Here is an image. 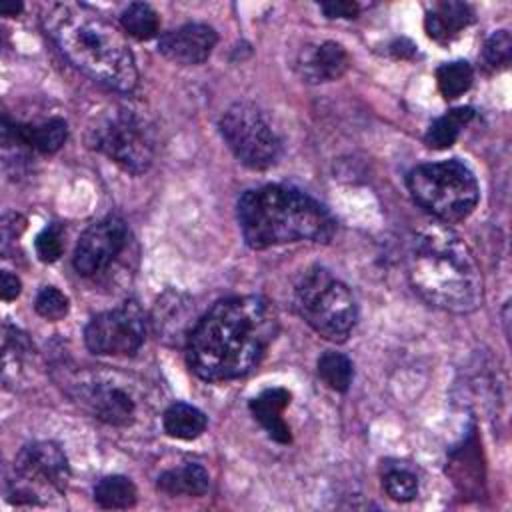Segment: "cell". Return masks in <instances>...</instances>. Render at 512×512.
Segmentation results:
<instances>
[{"label": "cell", "mask_w": 512, "mask_h": 512, "mask_svg": "<svg viewBox=\"0 0 512 512\" xmlns=\"http://www.w3.org/2000/svg\"><path fill=\"white\" fill-rule=\"evenodd\" d=\"M278 332V314L262 296H234L216 302L186 340L188 364L208 382L248 374Z\"/></svg>", "instance_id": "6da1fadb"}, {"label": "cell", "mask_w": 512, "mask_h": 512, "mask_svg": "<svg viewBox=\"0 0 512 512\" xmlns=\"http://www.w3.org/2000/svg\"><path fill=\"white\" fill-rule=\"evenodd\" d=\"M48 38L60 54L86 76L116 92L138 82L134 54L124 34L106 16L78 2H58L42 16Z\"/></svg>", "instance_id": "7a4b0ae2"}, {"label": "cell", "mask_w": 512, "mask_h": 512, "mask_svg": "<svg viewBox=\"0 0 512 512\" xmlns=\"http://www.w3.org/2000/svg\"><path fill=\"white\" fill-rule=\"evenodd\" d=\"M408 278L430 306L466 314L482 304V272L470 246L448 226L422 228L408 254Z\"/></svg>", "instance_id": "3957f363"}, {"label": "cell", "mask_w": 512, "mask_h": 512, "mask_svg": "<svg viewBox=\"0 0 512 512\" xmlns=\"http://www.w3.org/2000/svg\"><path fill=\"white\" fill-rule=\"evenodd\" d=\"M238 222L254 250L298 240L328 242L334 234V220L318 200L282 184L244 192L238 200Z\"/></svg>", "instance_id": "277c9868"}, {"label": "cell", "mask_w": 512, "mask_h": 512, "mask_svg": "<svg viewBox=\"0 0 512 512\" xmlns=\"http://www.w3.org/2000/svg\"><path fill=\"white\" fill-rule=\"evenodd\" d=\"M408 190L422 208L444 222L464 220L480 198L474 172L456 158L412 168L408 174Z\"/></svg>", "instance_id": "5b68a950"}, {"label": "cell", "mask_w": 512, "mask_h": 512, "mask_svg": "<svg viewBox=\"0 0 512 512\" xmlns=\"http://www.w3.org/2000/svg\"><path fill=\"white\" fill-rule=\"evenodd\" d=\"M296 312L326 340L344 342L356 324V302L348 286L324 268L302 274L292 296Z\"/></svg>", "instance_id": "8992f818"}, {"label": "cell", "mask_w": 512, "mask_h": 512, "mask_svg": "<svg viewBox=\"0 0 512 512\" xmlns=\"http://www.w3.org/2000/svg\"><path fill=\"white\" fill-rule=\"evenodd\" d=\"M88 146L108 156L130 174H144L156 154L150 124L132 110L112 108L94 118L88 128Z\"/></svg>", "instance_id": "52a82bcc"}, {"label": "cell", "mask_w": 512, "mask_h": 512, "mask_svg": "<svg viewBox=\"0 0 512 512\" xmlns=\"http://www.w3.org/2000/svg\"><path fill=\"white\" fill-rule=\"evenodd\" d=\"M70 480V464L64 450L54 442L26 444L14 458L6 484L8 500L14 504H44L62 494Z\"/></svg>", "instance_id": "ba28073f"}, {"label": "cell", "mask_w": 512, "mask_h": 512, "mask_svg": "<svg viewBox=\"0 0 512 512\" xmlns=\"http://www.w3.org/2000/svg\"><path fill=\"white\" fill-rule=\"evenodd\" d=\"M220 134L232 154L252 170L270 168L280 156V138L258 106L234 102L220 118Z\"/></svg>", "instance_id": "9c48e42d"}, {"label": "cell", "mask_w": 512, "mask_h": 512, "mask_svg": "<svg viewBox=\"0 0 512 512\" xmlns=\"http://www.w3.org/2000/svg\"><path fill=\"white\" fill-rule=\"evenodd\" d=\"M146 336L144 312L136 302L96 314L84 328V342L90 352L102 356L134 354Z\"/></svg>", "instance_id": "30bf717a"}, {"label": "cell", "mask_w": 512, "mask_h": 512, "mask_svg": "<svg viewBox=\"0 0 512 512\" xmlns=\"http://www.w3.org/2000/svg\"><path fill=\"white\" fill-rule=\"evenodd\" d=\"M72 398L94 418L110 426H130L138 414V402L130 386L108 374L86 372L72 384Z\"/></svg>", "instance_id": "8fae6325"}, {"label": "cell", "mask_w": 512, "mask_h": 512, "mask_svg": "<svg viewBox=\"0 0 512 512\" xmlns=\"http://www.w3.org/2000/svg\"><path fill=\"white\" fill-rule=\"evenodd\" d=\"M130 240L126 222L118 216H108L84 230L74 248V268L80 276L94 278L108 270L124 252Z\"/></svg>", "instance_id": "7c38bea8"}, {"label": "cell", "mask_w": 512, "mask_h": 512, "mask_svg": "<svg viewBox=\"0 0 512 512\" xmlns=\"http://www.w3.org/2000/svg\"><path fill=\"white\" fill-rule=\"evenodd\" d=\"M218 34L212 26L202 22H188L168 30L158 40V52L180 66L202 64L214 50Z\"/></svg>", "instance_id": "4fadbf2b"}, {"label": "cell", "mask_w": 512, "mask_h": 512, "mask_svg": "<svg viewBox=\"0 0 512 512\" xmlns=\"http://www.w3.org/2000/svg\"><path fill=\"white\" fill-rule=\"evenodd\" d=\"M350 66V56L338 42L326 40L320 44H310L300 50L296 58V70L300 78L310 84L332 82L346 74Z\"/></svg>", "instance_id": "5bb4252c"}, {"label": "cell", "mask_w": 512, "mask_h": 512, "mask_svg": "<svg viewBox=\"0 0 512 512\" xmlns=\"http://www.w3.org/2000/svg\"><path fill=\"white\" fill-rule=\"evenodd\" d=\"M68 136V126L62 118H50L40 124H2V144L22 146L40 154H54L62 148Z\"/></svg>", "instance_id": "9a60e30c"}, {"label": "cell", "mask_w": 512, "mask_h": 512, "mask_svg": "<svg viewBox=\"0 0 512 512\" xmlns=\"http://www.w3.org/2000/svg\"><path fill=\"white\" fill-rule=\"evenodd\" d=\"M290 404V392L286 388H268L250 400V412L268 432V436L280 444L292 440L290 428L282 418L284 408Z\"/></svg>", "instance_id": "2e32d148"}, {"label": "cell", "mask_w": 512, "mask_h": 512, "mask_svg": "<svg viewBox=\"0 0 512 512\" xmlns=\"http://www.w3.org/2000/svg\"><path fill=\"white\" fill-rule=\"evenodd\" d=\"M474 20V12L464 2H440L424 18L428 36L436 42H450Z\"/></svg>", "instance_id": "e0dca14e"}, {"label": "cell", "mask_w": 512, "mask_h": 512, "mask_svg": "<svg viewBox=\"0 0 512 512\" xmlns=\"http://www.w3.org/2000/svg\"><path fill=\"white\" fill-rule=\"evenodd\" d=\"M210 486V476L200 464H184L158 476V490L170 496H202Z\"/></svg>", "instance_id": "ac0fdd59"}, {"label": "cell", "mask_w": 512, "mask_h": 512, "mask_svg": "<svg viewBox=\"0 0 512 512\" xmlns=\"http://www.w3.org/2000/svg\"><path fill=\"white\" fill-rule=\"evenodd\" d=\"M162 424L168 436L178 440H194L202 436V432L208 426V420H206V414L196 406L186 402H174L166 408L162 416Z\"/></svg>", "instance_id": "d6986e66"}, {"label": "cell", "mask_w": 512, "mask_h": 512, "mask_svg": "<svg viewBox=\"0 0 512 512\" xmlns=\"http://www.w3.org/2000/svg\"><path fill=\"white\" fill-rule=\"evenodd\" d=\"M94 500L100 508H106V510H126L136 504L138 490L130 478L112 474V476H104L94 486Z\"/></svg>", "instance_id": "ffe728a7"}, {"label": "cell", "mask_w": 512, "mask_h": 512, "mask_svg": "<svg viewBox=\"0 0 512 512\" xmlns=\"http://www.w3.org/2000/svg\"><path fill=\"white\" fill-rule=\"evenodd\" d=\"M474 116V110L468 108V106H460V108H452L450 112H446L444 116L436 118L430 128L426 130V136H424V142L430 146V148H436V150H442V148H450L460 130L472 120Z\"/></svg>", "instance_id": "44dd1931"}, {"label": "cell", "mask_w": 512, "mask_h": 512, "mask_svg": "<svg viewBox=\"0 0 512 512\" xmlns=\"http://www.w3.org/2000/svg\"><path fill=\"white\" fill-rule=\"evenodd\" d=\"M120 24L128 36L138 40H150L158 34L160 18L150 4L132 2L120 14Z\"/></svg>", "instance_id": "7402d4cb"}, {"label": "cell", "mask_w": 512, "mask_h": 512, "mask_svg": "<svg viewBox=\"0 0 512 512\" xmlns=\"http://www.w3.org/2000/svg\"><path fill=\"white\" fill-rule=\"evenodd\" d=\"M318 376L322 378V382L336 390V392H346L352 384V376H354V368L348 356H344L342 352H334L328 350L318 358Z\"/></svg>", "instance_id": "603a6c76"}, {"label": "cell", "mask_w": 512, "mask_h": 512, "mask_svg": "<svg viewBox=\"0 0 512 512\" xmlns=\"http://www.w3.org/2000/svg\"><path fill=\"white\" fill-rule=\"evenodd\" d=\"M474 80V70L466 60H454L446 62L436 70V82L444 98L454 100L462 96Z\"/></svg>", "instance_id": "cb8c5ba5"}, {"label": "cell", "mask_w": 512, "mask_h": 512, "mask_svg": "<svg viewBox=\"0 0 512 512\" xmlns=\"http://www.w3.org/2000/svg\"><path fill=\"white\" fill-rule=\"evenodd\" d=\"M382 486L386 494L396 502H410L418 494V478L408 468H390L384 474Z\"/></svg>", "instance_id": "d4e9b609"}, {"label": "cell", "mask_w": 512, "mask_h": 512, "mask_svg": "<svg viewBox=\"0 0 512 512\" xmlns=\"http://www.w3.org/2000/svg\"><path fill=\"white\" fill-rule=\"evenodd\" d=\"M34 308L36 312L44 318V320H50V322H58L62 320L68 310H70V300L64 292H60L58 288L54 286H44L38 296H36V302H34Z\"/></svg>", "instance_id": "484cf974"}, {"label": "cell", "mask_w": 512, "mask_h": 512, "mask_svg": "<svg viewBox=\"0 0 512 512\" xmlns=\"http://www.w3.org/2000/svg\"><path fill=\"white\" fill-rule=\"evenodd\" d=\"M482 56H484L486 64L492 66L494 70L506 68L510 64V58H512V38H510V32L508 30L494 32L486 40Z\"/></svg>", "instance_id": "4316f807"}, {"label": "cell", "mask_w": 512, "mask_h": 512, "mask_svg": "<svg viewBox=\"0 0 512 512\" xmlns=\"http://www.w3.org/2000/svg\"><path fill=\"white\" fill-rule=\"evenodd\" d=\"M36 254L42 262H56L62 256L64 244H62V232L58 226H48L44 228L34 242Z\"/></svg>", "instance_id": "83f0119b"}, {"label": "cell", "mask_w": 512, "mask_h": 512, "mask_svg": "<svg viewBox=\"0 0 512 512\" xmlns=\"http://www.w3.org/2000/svg\"><path fill=\"white\" fill-rule=\"evenodd\" d=\"M320 10L328 18H354L358 14V4L348 2V0H336V2H322Z\"/></svg>", "instance_id": "f1b7e54d"}, {"label": "cell", "mask_w": 512, "mask_h": 512, "mask_svg": "<svg viewBox=\"0 0 512 512\" xmlns=\"http://www.w3.org/2000/svg\"><path fill=\"white\" fill-rule=\"evenodd\" d=\"M20 290H22L20 278H18L16 274L4 270L2 276H0V294H2V300H6V302L14 300V298L20 294Z\"/></svg>", "instance_id": "f546056e"}, {"label": "cell", "mask_w": 512, "mask_h": 512, "mask_svg": "<svg viewBox=\"0 0 512 512\" xmlns=\"http://www.w3.org/2000/svg\"><path fill=\"white\" fill-rule=\"evenodd\" d=\"M20 12H22L20 2H2L0 4V14H4V16H16Z\"/></svg>", "instance_id": "4dcf8cb0"}]
</instances>
